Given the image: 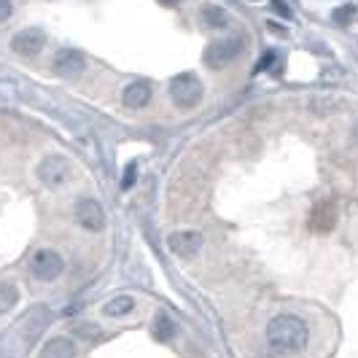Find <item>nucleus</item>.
<instances>
[{"mask_svg":"<svg viewBox=\"0 0 358 358\" xmlns=\"http://www.w3.org/2000/svg\"><path fill=\"white\" fill-rule=\"evenodd\" d=\"M148 100H151V89H148V84H130L127 89H124V102L130 105V108H143V105H148Z\"/></svg>","mask_w":358,"mask_h":358,"instance_id":"f8f14e48","label":"nucleus"},{"mask_svg":"<svg viewBox=\"0 0 358 358\" xmlns=\"http://www.w3.org/2000/svg\"><path fill=\"white\" fill-rule=\"evenodd\" d=\"M84 54L81 52H73V49H62L60 54L54 57V70L60 76H79L84 70Z\"/></svg>","mask_w":358,"mask_h":358,"instance_id":"9d476101","label":"nucleus"},{"mask_svg":"<svg viewBox=\"0 0 358 358\" xmlns=\"http://www.w3.org/2000/svg\"><path fill=\"white\" fill-rule=\"evenodd\" d=\"M46 46V36L40 30H22L20 36L14 38V52L17 54H24V57H36L43 52Z\"/></svg>","mask_w":358,"mask_h":358,"instance_id":"6e6552de","label":"nucleus"},{"mask_svg":"<svg viewBox=\"0 0 358 358\" xmlns=\"http://www.w3.org/2000/svg\"><path fill=\"white\" fill-rule=\"evenodd\" d=\"M11 17V0H0V24Z\"/></svg>","mask_w":358,"mask_h":358,"instance_id":"a211bd4d","label":"nucleus"},{"mask_svg":"<svg viewBox=\"0 0 358 358\" xmlns=\"http://www.w3.org/2000/svg\"><path fill=\"white\" fill-rule=\"evenodd\" d=\"M202 245H205V238L194 232V229H180V232H173L170 238H167V248L180 256V259H192V256H197L199 251H202Z\"/></svg>","mask_w":358,"mask_h":358,"instance_id":"423d86ee","label":"nucleus"},{"mask_svg":"<svg viewBox=\"0 0 358 358\" xmlns=\"http://www.w3.org/2000/svg\"><path fill=\"white\" fill-rule=\"evenodd\" d=\"M73 332H76V334H86V339H95L100 334V329L95 326V323H84V326H76Z\"/></svg>","mask_w":358,"mask_h":358,"instance_id":"f3484780","label":"nucleus"},{"mask_svg":"<svg viewBox=\"0 0 358 358\" xmlns=\"http://www.w3.org/2000/svg\"><path fill=\"white\" fill-rule=\"evenodd\" d=\"M170 95H173V102L180 108H194V105H199L205 89L194 73H180L178 79H173V84H170Z\"/></svg>","mask_w":358,"mask_h":358,"instance_id":"7ed1b4c3","label":"nucleus"},{"mask_svg":"<svg viewBox=\"0 0 358 358\" xmlns=\"http://www.w3.org/2000/svg\"><path fill=\"white\" fill-rule=\"evenodd\" d=\"M76 221L86 232H102L105 229V210L98 199L84 197L76 202Z\"/></svg>","mask_w":358,"mask_h":358,"instance_id":"0eeeda50","label":"nucleus"},{"mask_svg":"<svg viewBox=\"0 0 358 358\" xmlns=\"http://www.w3.org/2000/svg\"><path fill=\"white\" fill-rule=\"evenodd\" d=\"M70 162L60 157V154H54V157H46V159H40L38 164V178L40 183H46V186H52V189H57L62 183H68L70 180Z\"/></svg>","mask_w":358,"mask_h":358,"instance_id":"39448f33","label":"nucleus"},{"mask_svg":"<svg viewBox=\"0 0 358 358\" xmlns=\"http://www.w3.org/2000/svg\"><path fill=\"white\" fill-rule=\"evenodd\" d=\"M205 20L210 22V24H224V22H226V17H224V14H221V8H216V6H208V8H205Z\"/></svg>","mask_w":358,"mask_h":358,"instance_id":"2eb2a0df","label":"nucleus"},{"mask_svg":"<svg viewBox=\"0 0 358 358\" xmlns=\"http://www.w3.org/2000/svg\"><path fill=\"white\" fill-rule=\"evenodd\" d=\"M310 329L299 316H275L267 323V348L278 358L297 356L307 348Z\"/></svg>","mask_w":358,"mask_h":358,"instance_id":"f257e3e1","label":"nucleus"},{"mask_svg":"<svg viewBox=\"0 0 358 358\" xmlns=\"http://www.w3.org/2000/svg\"><path fill=\"white\" fill-rule=\"evenodd\" d=\"M164 6H176V3H180V0H162Z\"/></svg>","mask_w":358,"mask_h":358,"instance_id":"aec40b11","label":"nucleus"},{"mask_svg":"<svg viewBox=\"0 0 358 358\" xmlns=\"http://www.w3.org/2000/svg\"><path fill=\"white\" fill-rule=\"evenodd\" d=\"M275 62H278L275 52H267V54H264V60H261V65H259V70H261V68H272Z\"/></svg>","mask_w":358,"mask_h":358,"instance_id":"6ab92c4d","label":"nucleus"},{"mask_svg":"<svg viewBox=\"0 0 358 358\" xmlns=\"http://www.w3.org/2000/svg\"><path fill=\"white\" fill-rule=\"evenodd\" d=\"M17 302H20V288L14 283H0V316L14 310Z\"/></svg>","mask_w":358,"mask_h":358,"instance_id":"ddd939ff","label":"nucleus"},{"mask_svg":"<svg viewBox=\"0 0 358 358\" xmlns=\"http://www.w3.org/2000/svg\"><path fill=\"white\" fill-rule=\"evenodd\" d=\"M30 272L36 280L43 283H52L65 272V259L60 256V251L54 248H38L33 256H30Z\"/></svg>","mask_w":358,"mask_h":358,"instance_id":"f03ea898","label":"nucleus"},{"mask_svg":"<svg viewBox=\"0 0 358 358\" xmlns=\"http://www.w3.org/2000/svg\"><path fill=\"white\" fill-rule=\"evenodd\" d=\"M135 176H138V164H135V162H130V164H127V170H124V180H121V186H124V189H130V186L135 183Z\"/></svg>","mask_w":358,"mask_h":358,"instance_id":"dca6fc26","label":"nucleus"},{"mask_svg":"<svg viewBox=\"0 0 358 358\" xmlns=\"http://www.w3.org/2000/svg\"><path fill=\"white\" fill-rule=\"evenodd\" d=\"M79 356V348L76 342L68 337H52L43 342L40 348V358H76Z\"/></svg>","mask_w":358,"mask_h":358,"instance_id":"1a4fd4ad","label":"nucleus"},{"mask_svg":"<svg viewBox=\"0 0 358 358\" xmlns=\"http://www.w3.org/2000/svg\"><path fill=\"white\" fill-rule=\"evenodd\" d=\"M242 38H224V40H216V43H210L208 46V52H205V65L208 68H213V70H219L224 65H229L232 60H238L240 52H242Z\"/></svg>","mask_w":358,"mask_h":358,"instance_id":"20e7f679","label":"nucleus"},{"mask_svg":"<svg viewBox=\"0 0 358 358\" xmlns=\"http://www.w3.org/2000/svg\"><path fill=\"white\" fill-rule=\"evenodd\" d=\"M132 310H135V299L127 297V294H119V297H114L111 302L102 304V316H108V318H124Z\"/></svg>","mask_w":358,"mask_h":358,"instance_id":"9b49d317","label":"nucleus"},{"mask_svg":"<svg viewBox=\"0 0 358 358\" xmlns=\"http://www.w3.org/2000/svg\"><path fill=\"white\" fill-rule=\"evenodd\" d=\"M173 334H176V323L170 320V316L157 313V318H154V337H157V339H170Z\"/></svg>","mask_w":358,"mask_h":358,"instance_id":"4468645a","label":"nucleus"}]
</instances>
